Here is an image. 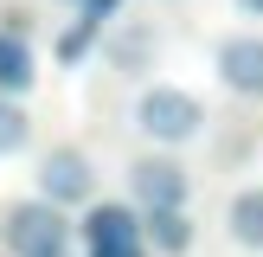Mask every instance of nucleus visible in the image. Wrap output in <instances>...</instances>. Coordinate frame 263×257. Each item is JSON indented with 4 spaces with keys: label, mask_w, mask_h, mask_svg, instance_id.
Masks as SVG:
<instances>
[{
    "label": "nucleus",
    "mask_w": 263,
    "mask_h": 257,
    "mask_svg": "<svg viewBox=\"0 0 263 257\" xmlns=\"http://www.w3.org/2000/svg\"><path fill=\"white\" fill-rule=\"evenodd\" d=\"M128 128H135L148 148H193V141L212 128L205 116V97L186 84H141V97L128 103Z\"/></svg>",
    "instance_id": "nucleus-1"
},
{
    "label": "nucleus",
    "mask_w": 263,
    "mask_h": 257,
    "mask_svg": "<svg viewBox=\"0 0 263 257\" xmlns=\"http://www.w3.org/2000/svg\"><path fill=\"white\" fill-rule=\"evenodd\" d=\"M0 257H77V225L51 199L26 193V199L0 206Z\"/></svg>",
    "instance_id": "nucleus-2"
},
{
    "label": "nucleus",
    "mask_w": 263,
    "mask_h": 257,
    "mask_svg": "<svg viewBox=\"0 0 263 257\" xmlns=\"http://www.w3.org/2000/svg\"><path fill=\"white\" fill-rule=\"evenodd\" d=\"M32 193L51 199L58 212H84V206L103 193V174H97V161H90V148H77V141H51V148L32 161Z\"/></svg>",
    "instance_id": "nucleus-3"
},
{
    "label": "nucleus",
    "mask_w": 263,
    "mask_h": 257,
    "mask_svg": "<svg viewBox=\"0 0 263 257\" xmlns=\"http://www.w3.org/2000/svg\"><path fill=\"white\" fill-rule=\"evenodd\" d=\"M122 180H128V206H135V212L193 206V167H186V154H174V148H141V154H128Z\"/></svg>",
    "instance_id": "nucleus-4"
},
{
    "label": "nucleus",
    "mask_w": 263,
    "mask_h": 257,
    "mask_svg": "<svg viewBox=\"0 0 263 257\" xmlns=\"http://www.w3.org/2000/svg\"><path fill=\"white\" fill-rule=\"evenodd\" d=\"M77 251L84 257H154L141 238V212L128 199H103V193L77 212Z\"/></svg>",
    "instance_id": "nucleus-5"
},
{
    "label": "nucleus",
    "mask_w": 263,
    "mask_h": 257,
    "mask_svg": "<svg viewBox=\"0 0 263 257\" xmlns=\"http://www.w3.org/2000/svg\"><path fill=\"white\" fill-rule=\"evenodd\" d=\"M161 26L154 20H135V13H116L109 26H103V39H97V51H103V64H109L116 77H148V71H161Z\"/></svg>",
    "instance_id": "nucleus-6"
},
{
    "label": "nucleus",
    "mask_w": 263,
    "mask_h": 257,
    "mask_svg": "<svg viewBox=\"0 0 263 257\" xmlns=\"http://www.w3.org/2000/svg\"><path fill=\"white\" fill-rule=\"evenodd\" d=\"M212 77H218V90H231L238 103H263V32L257 26L225 32L212 45Z\"/></svg>",
    "instance_id": "nucleus-7"
},
{
    "label": "nucleus",
    "mask_w": 263,
    "mask_h": 257,
    "mask_svg": "<svg viewBox=\"0 0 263 257\" xmlns=\"http://www.w3.org/2000/svg\"><path fill=\"white\" fill-rule=\"evenodd\" d=\"M218 231H225V244H231V251L263 257V180H251V187H238V193H225Z\"/></svg>",
    "instance_id": "nucleus-8"
},
{
    "label": "nucleus",
    "mask_w": 263,
    "mask_h": 257,
    "mask_svg": "<svg viewBox=\"0 0 263 257\" xmlns=\"http://www.w3.org/2000/svg\"><path fill=\"white\" fill-rule=\"evenodd\" d=\"M39 90V51H32V32H7L0 26V97H32Z\"/></svg>",
    "instance_id": "nucleus-9"
},
{
    "label": "nucleus",
    "mask_w": 263,
    "mask_h": 257,
    "mask_svg": "<svg viewBox=\"0 0 263 257\" xmlns=\"http://www.w3.org/2000/svg\"><path fill=\"white\" fill-rule=\"evenodd\" d=\"M141 238H148L154 257H193L199 231H193V212H186V206H161V212H141Z\"/></svg>",
    "instance_id": "nucleus-10"
},
{
    "label": "nucleus",
    "mask_w": 263,
    "mask_h": 257,
    "mask_svg": "<svg viewBox=\"0 0 263 257\" xmlns=\"http://www.w3.org/2000/svg\"><path fill=\"white\" fill-rule=\"evenodd\" d=\"M26 148H32V109L20 97H0V161H13Z\"/></svg>",
    "instance_id": "nucleus-11"
},
{
    "label": "nucleus",
    "mask_w": 263,
    "mask_h": 257,
    "mask_svg": "<svg viewBox=\"0 0 263 257\" xmlns=\"http://www.w3.org/2000/svg\"><path fill=\"white\" fill-rule=\"evenodd\" d=\"M77 13H90V20H97V26H109L116 13H122V0H84V7H77Z\"/></svg>",
    "instance_id": "nucleus-12"
},
{
    "label": "nucleus",
    "mask_w": 263,
    "mask_h": 257,
    "mask_svg": "<svg viewBox=\"0 0 263 257\" xmlns=\"http://www.w3.org/2000/svg\"><path fill=\"white\" fill-rule=\"evenodd\" d=\"M0 26H7V32H32V13L26 7H0Z\"/></svg>",
    "instance_id": "nucleus-13"
},
{
    "label": "nucleus",
    "mask_w": 263,
    "mask_h": 257,
    "mask_svg": "<svg viewBox=\"0 0 263 257\" xmlns=\"http://www.w3.org/2000/svg\"><path fill=\"white\" fill-rule=\"evenodd\" d=\"M231 7H238L244 20H257V26H263V0H231Z\"/></svg>",
    "instance_id": "nucleus-14"
},
{
    "label": "nucleus",
    "mask_w": 263,
    "mask_h": 257,
    "mask_svg": "<svg viewBox=\"0 0 263 257\" xmlns=\"http://www.w3.org/2000/svg\"><path fill=\"white\" fill-rule=\"evenodd\" d=\"M51 7H71V13H77V7H84V0H51Z\"/></svg>",
    "instance_id": "nucleus-15"
}]
</instances>
